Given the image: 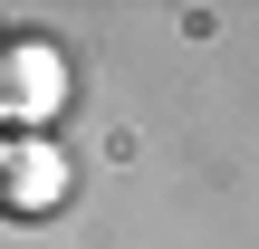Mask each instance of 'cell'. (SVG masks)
<instances>
[{
  "label": "cell",
  "mask_w": 259,
  "mask_h": 249,
  "mask_svg": "<svg viewBox=\"0 0 259 249\" xmlns=\"http://www.w3.org/2000/svg\"><path fill=\"white\" fill-rule=\"evenodd\" d=\"M58 96H67V67H58L38 38H10V48H0V106H10V115H58Z\"/></svg>",
  "instance_id": "obj_1"
},
{
  "label": "cell",
  "mask_w": 259,
  "mask_h": 249,
  "mask_svg": "<svg viewBox=\"0 0 259 249\" xmlns=\"http://www.w3.org/2000/svg\"><path fill=\"white\" fill-rule=\"evenodd\" d=\"M0 173H10V182H0V202H10V211H38V202H58V192H67V163H58V154H10Z\"/></svg>",
  "instance_id": "obj_2"
}]
</instances>
